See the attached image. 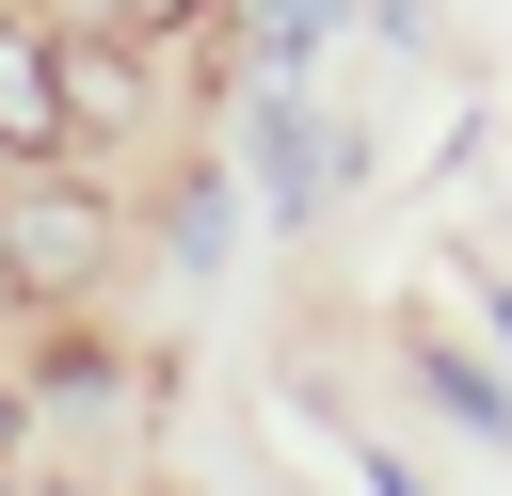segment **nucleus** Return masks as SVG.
<instances>
[{
    "mask_svg": "<svg viewBox=\"0 0 512 496\" xmlns=\"http://www.w3.org/2000/svg\"><path fill=\"white\" fill-rule=\"evenodd\" d=\"M32 496H96V480H32Z\"/></svg>",
    "mask_w": 512,
    "mask_h": 496,
    "instance_id": "5",
    "label": "nucleus"
},
{
    "mask_svg": "<svg viewBox=\"0 0 512 496\" xmlns=\"http://www.w3.org/2000/svg\"><path fill=\"white\" fill-rule=\"evenodd\" d=\"M96 256H112V208H96V192H64V176L32 160V192H0V288L64 304V288H96Z\"/></svg>",
    "mask_w": 512,
    "mask_h": 496,
    "instance_id": "1",
    "label": "nucleus"
},
{
    "mask_svg": "<svg viewBox=\"0 0 512 496\" xmlns=\"http://www.w3.org/2000/svg\"><path fill=\"white\" fill-rule=\"evenodd\" d=\"M64 16H80V32H128V48H160V32H192L208 0H64Z\"/></svg>",
    "mask_w": 512,
    "mask_h": 496,
    "instance_id": "4",
    "label": "nucleus"
},
{
    "mask_svg": "<svg viewBox=\"0 0 512 496\" xmlns=\"http://www.w3.org/2000/svg\"><path fill=\"white\" fill-rule=\"evenodd\" d=\"M64 112H80L64 48H48L32 16H0V160H16V176H32V160H64Z\"/></svg>",
    "mask_w": 512,
    "mask_h": 496,
    "instance_id": "2",
    "label": "nucleus"
},
{
    "mask_svg": "<svg viewBox=\"0 0 512 496\" xmlns=\"http://www.w3.org/2000/svg\"><path fill=\"white\" fill-rule=\"evenodd\" d=\"M336 16H352V0H272V16H256V80H304V48H320Z\"/></svg>",
    "mask_w": 512,
    "mask_h": 496,
    "instance_id": "3",
    "label": "nucleus"
},
{
    "mask_svg": "<svg viewBox=\"0 0 512 496\" xmlns=\"http://www.w3.org/2000/svg\"><path fill=\"white\" fill-rule=\"evenodd\" d=\"M496 336H512V288H496Z\"/></svg>",
    "mask_w": 512,
    "mask_h": 496,
    "instance_id": "6",
    "label": "nucleus"
}]
</instances>
